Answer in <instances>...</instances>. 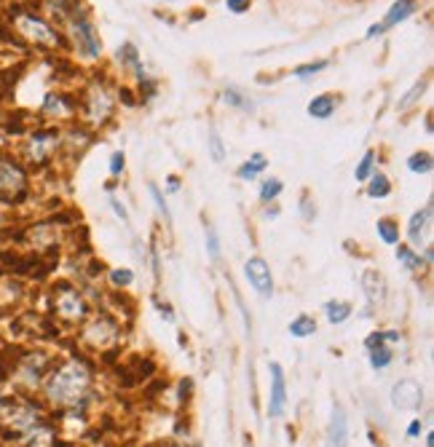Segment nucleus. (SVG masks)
<instances>
[{"instance_id":"f257e3e1","label":"nucleus","mask_w":434,"mask_h":447,"mask_svg":"<svg viewBox=\"0 0 434 447\" xmlns=\"http://www.w3.org/2000/svg\"><path fill=\"white\" fill-rule=\"evenodd\" d=\"M92 383H94L92 367L78 356H73L68 362H62L46 378V396H49L51 405L73 410V407L86 402V396L92 391Z\"/></svg>"},{"instance_id":"f03ea898","label":"nucleus","mask_w":434,"mask_h":447,"mask_svg":"<svg viewBox=\"0 0 434 447\" xmlns=\"http://www.w3.org/2000/svg\"><path fill=\"white\" fill-rule=\"evenodd\" d=\"M81 338L92 351H110L121 343V327L116 325L108 313H97L86 322Z\"/></svg>"},{"instance_id":"7ed1b4c3","label":"nucleus","mask_w":434,"mask_h":447,"mask_svg":"<svg viewBox=\"0 0 434 447\" xmlns=\"http://www.w3.org/2000/svg\"><path fill=\"white\" fill-rule=\"evenodd\" d=\"M70 32H73V41H75L78 51H81L83 56L97 59V56L102 54V41H99V35H97L92 19L83 14L81 8H75V11H73V19H70Z\"/></svg>"},{"instance_id":"20e7f679","label":"nucleus","mask_w":434,"mask_h":447,"mask_svg":"<svg viewBox=\"0 0 434 447\" xmlns=\"http://www.w3.org/2000/svg\"><path fill=\"white\" fill-rule=\"evenodd\" d=\"M54 308L68 322H83L89 316V306H86V300H83V295L75 287H59V289H54Z\"/></svg>"},{"instance_id":"39448f33","label":"nucleus","mask_w":434,"mask_h":447,"mask_svg":"<svg viewBox=\"0 0 434 447\" xmlns=\"http://www.w3.org/2000/svg\"><path fill=\"white\" fill-rule=\"evenodd\" d=\"M27 190V177L19 163L0 158V199L3 201H16Z\"/></svg>"},{"instance_id":"423d86ee","label":"nucleus","mask_w":434,"mask_h":447,"mask_svg":"<svg viewBox=\"0 0 434 447\" xmlns=\"http://www.w3.org/2000/svg\"><path fill=\"white\" fill-rule=\"evenodd\" d=\"M110 115H113V96H110L108 86L105 83H94L86 92V118L94 123V126H102V123L110 121Z\"/></svg>"},{"instance_id":"0eeeda50","label":"nucleus","mask_w":434,"mask_h":447,"mask_svg":"<svg viewBox=\"0 0 434 447\" xmlns=\"http://www.w3.org/2000/svg\"><path fill=\"white\" fill-rule=\"evenodd\" d=\"M432 220H434V206L426 203L423 209L413 212L410 222H407V241L413 244V249H426L432 246Z\"/></svg>"},{"instance_id":"6e6552de","label":"nucleus","mask_w":434,"mask_h":447,"mask_svg":"<svg viewBox=\"0 0 434 447\" xmlns=\"http://www.w3.org/2000/svg\"><path fill=\"white\" fill-rule=\"evenodd\" d=\"M244 276L247 282L252 284V289L258 292L263 300H268L273 295V276H271V268H268V263L263 258H249L244 263Z\"/></svg>"},{"instance_id":"1a4fd4ad","label":"nucleus","mask_w":434,"mask_h":447,"mask_svg":"<svg viewBox=\"0 0 434 447\" xmlns=\"http://www.w3.org/2000/svg\"><path fill=\"white\" fill-rule=\"evenodd\" d=\"M271 372V396H268V415L271 418H282L287 410V378H285V367L279 362L268 365Z\"/></svg>"},{"instance_id":"9d476101","label":"nucleus","mask_w":434,"mask_h":447,"mask_svg":"<svg viewBox=\"0 0 434 447\" xmlns=\"http://www.w3.org/2000/svg\"><path fill=\"white\" fill-rule=\"evenodd\" d=\"M392 405L397 410H418L423 405V389L416 380H397L392 389Z\"/></svg>"},{"instance_id":"9b49d317","label":"nucleus","mask_w":434,"mask_h":447,"mask_svg":"<svg viewBox=\"0 0 434 447\" xmlns=\"http://www.w3.org/2000/svg\"><path fill=\"white\" fill-rule=\"evenodd\" d=\"M362 292H365V300H367V308H383L386 306V298H389V287H386V279H383V273L373 271V268H367L362 273Z\"/></svg>"},{"instance_id":"f8f14e48","label":"nucleus","mask_w":434,"mask_h":447,"mask_svg":"<svg viewBox=\"0 0 434 447\" xmlns=\"http://www.w3.org/2000/svg\"><path fill=\"white\" fill-rule=\"evenodd\" d=\"M413 11H416V3H413V0H397L392 8H389V14L383 16L378 25H373V27L367 30V38H378V35H383L386 30L397 27V25L405 22Z\"/></svg>"},{"instance_id":"ddd939ff","label":"nucleus","mask_w":434,"mask_h":447,"mask_svg":"<svg viewBox=\"0 0 434 447\" xmlns=\"http://www.w3.org/2000/svg\"><path fill=\"white\" fill-rule=\"evenodd\" d=\"M19 30L27 35L30 41L43 43V46H56L59 43V35L54 30L49 27L46 22H41V19H35V16H19Z\"/></svg>"},{"instance_id":"4468645a","label":"nucleus","mask_w":434,"mask_h":447,"mask_svg":"<svg viewBox=\"0 0 434 447\" xmlns=\"http://www.w3.org/2000/svg\"><path fill=\"white\" fill-rule=\"evenodd\" d=\"M327 447H349V418L340 405H333V415L327 426Z\"/></svg>"},{"instance_id":"2eb2a0df","label":"nucleus","mask_w":434,"mask_h":447,"mask_svg":"<svg viewBox=\"0 0 434 447\" xmlns=\"http://www.w3.org/2000/svg\"><path fill=\"white\" fill-rule=\"evenodd\" d=\"M59 145V134L56 132H41L27 142V156L32 163L49 161V156L54 153V148Z\"/></svg>"},{"instance_id":"dca6fc26","label":"nucleus","mask_w":434,"mask_h":447,"mask_svg":"<svg viewBox=\"0 0 434 447\" xmlns=\"http://www.w3.org/2000/svg\"><path fill=\"white\" fill-rule=\"evenodd\" d=\"M41 423V413H38V407L35 405H19L11 410V415H8V426L19 434H27L30 429H35Z\"/></svg>"},{"instance_id":"f3484780","label":"nucleus","mask_w":434,"mask_h":447,"mask_svg":"<svg viewBox=\"0 0 434 447\" xmlns=\"http://www.w3.org/2000/svg\"><path fill=\"white\" fill-rule=\"evenodd\" d=\"M46 367H49V359L43 353H30L25 359V365L19 367V380L27 383L30 389L43 383V375H46Z\"/></svg>"},{"instance_id":"a211bd4d","label":"nucleus","mask_w":434,"mask_h":447,"mask_svg":"<svg viewBox=\"0 0 434 447\" xmlns=\"http://www.w3.org/2000/svg\"><path fill=\"white\" fill-rule=\"evenodd\" d=\"M335 108H338V99H335V96L319 94L309 102V115H311V118H319V121H325V118H330V115L335 113Z\"/></svg>"},{"instance_id":"6ab92c4d","label":"nucleus","mask_w":434,"mask_h":447,"mask_svg":"<svg viewBox=\"0 0 434 447\" xmlns=\"http://www.w3.org/2000/svg\"><path fill=\"white\" fill-rule=\"evenodd\" d=\"M394 255H397V260H399V265L402 268H407L410 273H418L426 268V263H423V258H421V252L418 249H413V246H397L394 249Z\"/></svg>"},{"instance_id":"aec40b11","label":"nucleus","mask_w":434,"mask_h":447,"mask_svg":"<svg viewBox=\"0 0 434 447\" xmlns=\"http://www.w3.org/2000/svg\"><path fill=\"white\" fill-rule=\"evenodd\" d=\"M266 166H268V158H266L263 153H252V156H249V158L236 169V175L249 182V180H255V177L263 175V172H266Z\"/></svg>"},{"instance_id":"412c9836","label":"nucleus","mask_w":434,"mask_h":447,"mask_svg":"<svg viewBox=\"0 0 434 447\" xmlns=\"http://www.w3.org/2000/svg\"><path fill=\"white\" fill-rule=\"evenodd\" d=\"M352 303H346V300H327L325 303V316L330 325H343L346 319H352Z\"/></svg>"},{"instance_id":"4be33fe9","label":"nucleus","mask_w":434,"mask_h":447,"mask_svg":"<svg viewBox=\"0 0 434 447\" xmlns=\"http://www.w3.org/2000/svg\"><path fill=\"white\" fill-rule=\"evenodd\" d=\"M376 231H378V239L383 244L389 246L399 244V222L392 220V217H380L378 222H376Z\"/></svg>"},{"instance_id":"5701e85b","label":"nucleus","mask_w":434,"mask_h":447,"mask_svg":"<svg viewBox=\"0 0 434 447\" xmlns=\"http://www.w3.org/2000/svg\"><path fill=\"white\" fill-rule=\"evenodd\" d=\"M392 193V182L383 172H373L367 177V196L370 199H386Z\"/></svg>"},{"instance_id":"b1692460","label":"nucleus","mask_w":434,"mask_h":447,"mask_svg":"<svg viewBox=\"0 0 434 447\" xmlns=\"http://www.w3.org/2000/svg\"><path fill=\"white\" fill-rule=\"evenodd\" d=\"M316 332V319L311 313H298L292 322H290V335L292 338H309Z\"/></svg>"},{"instance_id":"393cba45","label":"nucleus","mask_w":434,"mask_h":447,"mask_svg":"<svg viewBox=\"0 0 434 447\" xmlns=\"http://www.w3.org/2000/svg\"><path fill=\"white\" fill-rule=\"evenodd\" d=\"M367 359L373 370H386L394 362V348L392 346H373V348H367Z\"/></svg>"},{"instance_id":"a878e982","label":"nucleus","mask_w":434,"mask_h":447,"mask_svg":"<svg viewBox=\"0 0 434 447\" xmlns=\"http://www.w3.org/2000/svg\"><path fill=\"white\" fill-rule=\"evenodd\" d=\"M282 190H285V182H282V180H276V177H268V180H263V182H260L258 196H260V201L263 203H273L279 196H282Z\"/></svg>"},{"instance_id":"bb28decb","label":"nucleus","mask_w":434,"mask_h":447,"mask_svg":"<svg viewBox=\"0 0 434 447\" xmlns=\"http://www.w3.org/2000/svg\"><path fill=\"white\" fill-rule=\"evenodd\" d=\"M118 59L126 62L129 68H135L137 78H140V81H145V73H142V65H140V56H137V49L132 46V43H123L121 49H118Z\"/></svg>"},{"instance_id":"cd10ccee","label":"nucleus","mask_w":434,"mask_h":447,"mask_svg":"<svg viewBox=\"0 0 434 447\" xmlns=\"http://www.w3.org/2000/svg\"><path fill=\"white\" fill-rule=\"evenodd\" d=\"M148 193H150V199H153V203H156V209H159V215L163 217V222H166V225H172V209H169V203H166V199H163L161 188H159L156 182H150Z\"/></svg>"},{"instance_id":"c85d7f7f","label":"nucleus","mask_w":434,"mask_h":447,"mask_svg":"<svg viewBox=\"0 0 434 447\" xmlns=\"http://www.w3.org/2000/svg\"><path fill=\"white\" fill-rule=\"evenodd\" d=\"M432 153H413L410 158H407V169L413 172V175H429L432 172Z\"/></svg>"},{"instance_id":"c756f323","label":"nucleus","mask_w":434,"mask_h":447,"mask_svg":"<svg viewBox=\"0 0 434 447\" xmlns=\"http://www.w3.org/2000/svg\"><path fill=\"white\" fill-rule=\"evenodd\" d=\"M204 244H206V255L209 260H220V236H217V228L212 222L204 225Z\"/></svg>"},{"instance_id":"7c9ffc66","label":"nucleus","mask_w":434,"mask_h":447,"mask_svg":"<svg viewBox=\"0 0 434 447\" xmlns=\"http://www.w3.org/2000/svg\"><path fill=\"white\" fill-rule=\"evenodd\" d=\"M376 172V153L373 150H367L365 156H362V161H359V166H356V172H354V177H356V182H367V177Z\"/></svg>"},{"instance_id":"2f4dec72","label":"nucleus","mask_w":434,"mask_h":447,"mask_svg":"<svg viewBox=\"0 0 434 447\" xmlns=\"http://www.w3.org/2000/svg\"><path fill=\"white\" fill-rule=\"evenodd\" d=\"M209 153H212V161L215 163L225 161V148H223V139H220L215 126H209Z\"/></svg>"},{"instance_id":"473e14b6","label":"nucleus","mask_w":434,"mask_h":447,"mask_svg":"<svg viewBox=\"0 0 434 447\" xmlns=\"http://www.w3.org/2000/svg\"><path fill=\"white\" fill-rule=\"evenodd\" d=\"M110 284L118 287V289H126V287L135 284V273L129 271V268H113L110 271Z\"/></svg>"},{"instance_id":"72a5a7b5","label":"nucleus","mask_w":434,"mask_h":447,"mask_svg":"<svg viewBox=\"0 0 434 447\" xmlns=\"http://www.w3.org/2000/svg\"><path fill=\"white\" fill-rule=\"evenodd\" d=\"M423 89H426V78L416 83V86H413V89H410V92L405 94V99H399V110H410V108H413V105L418 102V96L423 94Z\"/></svg>"},{"instance_id":"f704fd0d","label":"nucleus","mask_w":434,"mask_h":447,"mask_svg":"<svg viewBox=\"0 0 434 447\" xmlns=\"http://www.w3.org/2000/svg\"><path fill=\"white\" fill-rule=\"evenodd\" d=\"M43 110H46V113H56V115H65L70 110V105H65V99L59 94H49L46 102H43Z\"/></svg>"},{"instance_id":"c9c22d12","label":"nucleus","mask_w":434,"mask_h":447,"mask_svg":"<svg viewBox=\"0 0 434 447\" xmlns=\"http://www.w3.org/2000/svg\"><path fill=\"white\" fill-rule=\"evenodd\" d=\"M327 68V62L325 59H319V62H309V65H300V68H295V75L298 78H311V75H316V73H322V70Z\"/></svg>"},{"instance_id":"e433bc0d","label":"nucleus","mask_w":434,"mask_h":447,"mask_svg":"<svg viewBox=\"0 0 434 447\" xmlns=\"http://www.w3.org/2000/svg\"><path fill=\"white\" fill-rule=\"evenodd\" d=\"M123 169H126V156H123V150H116L113 156H110V163H108V172L113 177H121Z\"/></svg>"},{"instance_id":"4c0bfd02","label":"nucleus","mask_w":434,"mask_h":447,"mask_svg":"<svg viewBox=\"0 0 434 447\" xmlns=\"http://www.w3.org/2000/svg\"><path fill=\"white\" fill-rule=\"evenodd\" d=\"M225 102H228V105H233V108L252 110V102H249V99H244V96L239 94L236 89H228V92H225Z\"/></svg>"},{"instance_id":"58836bf2","label":"nucleus","mask_w":434,"mask_h":447,"mask_svg":"<svg viewBox=\"0 0 434 447\" xmlns=\"http://www.w3.org/2000/svg\"><path fill=\"white\" fill-rule=\"evenodd\" d=\"M225 6H228V11H233V14L249 11V0H225Z\"/></svg>"},{"instance_id":"ea45409f","label":"nucleus","mask_w":434,"mask_h":447,"mask_svg":"<svg viewBox=\"0 0 434 447\" xmlns=\"http://www.w3.org/2000/svg\"><path fill=\"white\" fill-rule=\"evenodd\" d=\"M156 306H159V313H161L163 322L175 325V313H172V306H169V303H156Z\"/></svg>"},{"instance_id":"a19ab883","label":"nucleus","mask_w":434,"mask_h":447,"mask_svg":"<svg viewBox=\"0 0 434 447\" xmlns=\"http://www.w3.org/2000/svg\"><path fill=\"white\" fill-rule=\"evenodd\" d=\"M110 203H113V212H116V215H118V217L123 220V225H129V212H126V206H123V203L118 201V199H113Z\"/></svg>"},{"instance_id":"79ce46f5","label":"nucleus","mask_w":434,"mask_h":447,"mask_svg":"<svg viewBox=\"0 0 434 447\" xmlns=\"http://www.w3.org/2000/svg\"><path fill=\"white\" fill-rule=\"evenodd\" d=\"M300 212H303V217H306V220H314V217H316V209L311 206V201H309V199H303V203H300Z\"/></svg>"},{"instance_id":"37998d69","label":"nucleus","mask_w":434,"mask_h":447,"mask_svg":"<svg viewBox=\"0 0 434 447\" xmlns=\"http://www.w3.org/2000/svg\"><path fill=\"white\" fill-rule=\"evenodd\" d=\"M418 434H421V420L416 418L413 423H410V426H407V436H410V439H416Z\"/></svg>"},{"instance_id":"c03bdc74","label":"nucleus","mask_w":434,"mask_h":447,"mask_svg":"<svg viewBox=\"0 0 434 447\" xmlns=\"http://www.w3.org/2000/svg\"><path fill=\"white\" fill-rule=\"evenodd\" d=\"M166 188L172 190V193H177V190H180V177H177V175L166 177Z\"/></svg>"},{"instance_id":"a18cd8bd","label":"nucleus","mask_w":434,"mask_h":447,"mask_svg":"<svg viewBox=\"0 0 434 447\" xmlns=\"http://www.w3.org/2000/svg\"><path fill=\"white\" fill-rule=\"evenodd\" d=\"M426 447H434V434L432 432L426 434Z\"/></svg>"},{"instance_id":"49530a36","label":"nucleus","mask_w":434,"mask_h":447,"mask_svg":"<svg viewBox=\"0 0 434 447\" xmlns=\"http://www.w3.org/2000/svg\"><path fill=\"white\" fill-rule=\"evenodd\" d=\"M156 447H188V445H175V442H169V445H156Z\"/></svg>"},{"instance_id":"de8ad7c7","label":"nucleus","mask_w":434,"mask_h":447,"mask_svg":"<svg viewBox=\"0 0 434 447\" xmlns=\"http://www.w3.org/2000/svg\"><path fill=\"white\" fill-rule=\"evenodd\" d=\"M376 447H383V445H378V442H376Z\"/></svg>"}]
</instances>
